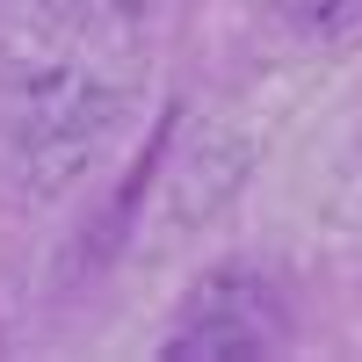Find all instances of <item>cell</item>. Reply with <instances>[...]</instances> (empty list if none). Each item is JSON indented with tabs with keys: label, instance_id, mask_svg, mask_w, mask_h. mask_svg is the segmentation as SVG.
I'll use <instances>...</instances> for the list:
<instances>
[{
	"label": "cell",
	"instance_id": "6da1fadb",
	"mask_svg": "<svg viewBox=\"0 0 362 362\" xmlns=\"http://www.w3.org/2000/svg\"><path fill=\"white\" fill-rule=\"evenodd\" d=\"M124 116H131V87L80 66V58H51V66L22 73V87H15V174H22V189L37 203L80 189L95 174V160L109 153V138L124 131Z\"/></svg>",
	"mask_w": 362,
	"mask_h": 362
},
{
	"label": "cell",
	"instance_id": "7a4b0ae2",
	"mask_svg": "<svg viewBox=\"0 0 362 362\" xmlns=\"http://www.w3.org/2000/svg\"><path fill=\"white\" fill-rule=\"evenodd\" d=\"M247 174H254V145L247 138L239 131H203L189 153L174 160V174H167V225L174 232L210 225L239 189H247Z\"/></svg>",
	"mask_w": 362,
	"mask_h": 362
},
{
	"label": "cell",
	"instance_id": "3957f363",
	"mask_svg": "<svg viewBox=\"0 0 362 362\" xmlns=\"http://www.w3.org/2000/svg\"><path fill=\"white\" fill-rule=\"evenodd\" d=\"M283 334L261 319H232V312H181V326L160 341L167 362H254L268 355Z\"/></svg>",
	"mask_w": 362,
	"mask_h": 362
},
{
	"label": "cell",
	"instance_id": "277c9868",
	"mask_svg": "<svg viewBox=\"0 0 362 362\" xmlns=\"http://www.w3.org/2000/svg\"><path fill=\"white\" fill-rule=\"evenodd\" d=\"M290 37H312V44H341L355 29V0H261Z\"/></svg>",
	"mask_w": 362,
	"mask_h": 362
}]
</instances>
